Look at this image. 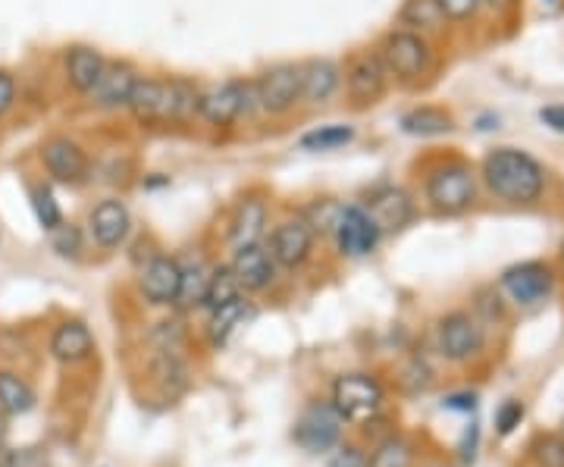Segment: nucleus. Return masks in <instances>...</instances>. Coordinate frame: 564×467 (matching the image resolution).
<instances>
[{
    "label": "nucleus",
    "instance_id": "obj_1",
    "mask_svg": "<svg viewBox=\"0 0 564 467\" xmlns=\"http://www.w3.org/2000/svg\"><path fill=\"white\" fill-rule=\"evenodd\" d=\"M480 180L505 204H536L545 192V166L521 148H492L480 163Z\"/></svg>",
    "mask_w": 564,
    "mask_h": 467
},
{
    "label": "nucleus",
    "instance_id": "obj_2",
    "mask_svg": "<svg viewBox=\"0 0 564 467\" xmlns=\"http://www.w3.org/2000/svg\"><path fill=\"white\" fill-rule=\"evenodd\" d=\"M477 170L462 158H445L423 180V202L440 217H458L477 202Z\"/></svg>",
    "mask_w": 564,
    "mask_h": 467
},
{
    "label": "nucleus",
    "instance_id": "obj_3",
    "mask_svg": "<svg viewBox=\"0 0 564 467\" xmlns=\"http://www.w3.org/2000/svg\"><path fill=\"white\" fill-rule=\"evenodd\" d=\"M254 79H220L202 85L198 120L210 129H232L236 122L258 117Z\"/></svg>",
    "mask_w": 564,
    "mask_h": 467
},
{
    "label": "nucleus",
    "instance_id": "obj_4",
    "mask_svg": "<svg viewBox=\"0 0 564 467\" xmlns=\"http://www.w3.org/2000/svg\"><path fill=\"white\" fill-rule=\"evenodd\" d=\"M377 57L383 61L389 79H395L399 85H421L436 61L430 39L402 25L386 32L383 41L377 44Z\"/></svg>",
    "mask_w": 564,
    "mask_h": 467
},
{
    "label": "nucleus",
    "instance_id": "obj_5",
    "mask_svg": "<svg viewBox=\"0 0 564 467\" xmlns=\"http://www.w3.org/2000/svg\"><path fill=\"white\" fill-rule=\"evenodd\" d=\"M251 79L261 117L280 120L302 104V63H273Z\"/></svg>",
    "mask_w": 564,
    "mask_h": 467
},
{
    "label": "nucleus",
    "instance_id": "obj_6",
    "mask_svg": "<svg viewBox=\"0 0 564 467\" xmlns=\"http://www.w3.org/2000/svg\"><path fill=\"white\" fill-rule=\"evenodd\" d=\"M343 91L351 110H370L383 101L389 91V73L377 51H361L345 63Z\"/></svg>",
    "mask_w": 564,
    "mask_h": 467
},
{
    "label": "nucleus",
    "instance_id": "obj_7",
    "mask_svg": "<svg viewBox=\"0 0 564 467\" xmlns=\"http://www.w3.org/2000/svg\"><path fill=\"white\" fill-rule=\"evenodd\" d=\"M329 236L339 248V254L351 258V261L370 258L383 242V229L377 226V220L370 217V210L364 204H343Z\"/></svg>",
    "mask_w": 564,
    "mask_h": 467
},
{
    "label": "nucleus",
    "instance_id": "obj_8",
    "mask_svg": "<svg viewBox=\"0 0 564 467\" xmlns=\"http://www.w3.org/2000/svg\"><path fill=\"white\" fill-rule=\"evenodd\" d=\"M383 387L370 373H345L333 383V405L345 421H373L383 411Z\"/></svg>",
    "mask_w": 564,
    "mask_h": 467
},
{
    "label": "nucleus",
    "instance_id": "obj_9",
    "mask_svg": "<svg viewBox=\"0 0 564 467\" xmlns=\"http://www.w3.org/2000/svg\"><path fill=\"white\" fill-rule=\"evenodd\" d=\"M314 242H317V232H314V226L307 224V217L299 210L295 217H285V220L273 226V232L267 239V251L273 254V261L282 270H299V267L311 261Z\"/></svg>",
    "mask_w": 564,
    "mask_h": 467
},
{
    "label": "nucleus",
    "instance_id": "obj_10",
    "mask_svg": "<svg viewBox=\"0 0 564 467\" xmlns=\"http://www.w3.org/2000/svg\"><path fill=\"white\" fill-rule=\"evenodd\" d=\"M41 163L47 170V176L61 185H85L91 180V161L88 151L69 135H51L41 144Z\"/></svg>",
    "mask_w": 564,
    "mask_h": 467
},
{
    "label": "nucleus",
    "instance_id": "obj_11",
    "mask_svg": "<svg viewBox=\"0 0 564 467\" xmlns=\"http://www.w3.org/2000/svg\"><path fill=\"white\" fill-rule=\"evenodd\" d=\"M345 417L336 411L333 402H314L302 411L299 424H295V443L311 452V455H321L339 443L343 436Z\"/></svg>",
    "mask_w": 564,
    "mask_h": 467
},
{
    "label": "nucleus",
    "instance_id": "obj_12",
    "mask_svg": "<svg viewBox=\"0 0 564 467\" xmlns=\"http://www.w3.org/2000/svg\"><path fill=\"white\" fill-rule=\"evenodd\" d=\"M502 292L518 307H536L543 305L545 298L555 289V273L552 267L540 264V261H524V264L508 267L502 273Z\"/></svg>",
    "mask_w": 564,
    "mask_h": 467
},
{
    "label": "nucleus",
    "instance_id": "obj_13",
    "mask_svg": "<svg viewBox=\"0 0 564 467\" xmlns=\"http://www.w3.org/2000/svg\"><path fill=\"white\" fill-rule=\"evenodd\" d=\"M486 346L484 324L467 314V311H455L440 321V351H443L448 361H470L477 358Z\"/></svg>",
    "mask_w": 564,
    "mask_h": 467
},
{
    "label": "nucleus",
    "instance_id": "obj_14",
    "mask_svg": "<svg viewBox=\"0 0 564 467\" xmlns=\"http://www.w3.org/2000/svg\"><path fill=\"white\" fill-rule=\"evenodd\" d=\"M88 239L104 248V251H117L129 242L132 236V210L120 198H104L88 210Z\"/></svg>",
    "mask_w": 564,
    "mask_h": 467
},
{
    "label": "nucleus",
    "instance_id": "obj_15",
    "mask_svg": "<svg viewBox=\"0 0 564 467\" xmlns=\"http://www.w3.org/2000/svg\"><path fill=\"white\" fill-rule=\"evenodd\" d=\"M364 207L370 210V217H373L377 226L383 229V236H389V232H402L404 226L414 220V214H417L411 192L402 188V185L392 183L377 185V188L367 195Z\"/></svg>",
    "mask_w": 564,
    "mask_h": 467
},
{
    "label": "nucleus",
    "instance_id": "obj_16",
    "mask_svg": "<svg viewBox=\"0 0 564 467\" xmlns=\"http://www.w3.org/2000/svg\"><path fill=\"white\" fill-rule=\"evenodd\" d=\"M182 264L170 254H154L139 273V292L148 305L170 307L180 298Z\"/></svg>",
    "mask_w": 564,
    "mask_h": 467
},
{
    "label": "nucleus",
    "instance_id": "obj_17",
    "mask_svg": "<svg viewBox=\"0 0 564 467\" xmlns=\"http://www.w3.org/2000/svg\"><path fill=\"white\" fill-rule=\"evenodd\" d=\"M139 76L141 73L129 61H107L101 79H98V85H95L85 98H88V104H91L95 110H104V113L126 110L129 95H132V85H135Z\"/></svg>",
    "mask_w": 564,
    "mask_h": 467
},
{
    "label": "nucleus",
    "instance_id": "obj_18",
    "mask_svg": "<svg viewBox=\"0 0 564 467\" xmlns=\"http://www.w3.org/2000/svg\"><path fill=\"white\" fill-rule=\"evenodd\" d=\"M267 224H270V204H267V198L258 195V192L245 195L242 202L236 204L232 220H229V251L263 242Z\"/></svg>",
    "mask_w": 564,
    "mask_h": 467
},
{
    "label": "nucleus",
    "instance_id": "obj_19",
    "mask_svg": "<svg viewBox=\"0 0 564 467\" xmlns=\"http://www.w3.org/2000/svg\"><path fill=\"white\" fill-rule=\"evenodd\" d=\"M343 91V63L333 57H311L302 63V104L323 107Z\"/></svg>",
    "mask_w": 564,
    "mask_h": 467
},
{
    "label": "nucleus",
    "instance_id": "obj_20",
    "mask_svg": "<svg viewBox=\"0 0 564 467\" xmlns=\"http://www.w3.org/2000/svg\"><path fill=\"white\" fill-rule=\"evenodd\" d=\"M232 273H236V280L242 285V292L248 295H254V292H263V289H270L273 280H276V261H273V254L267 251V245H248V248H239V251H232Z\"/></svg>",
    "mask_w": 564,
    "mask_h": 467
},
{
    "label": "nucleus",
    "instance_id": "obj_21",
    "mask_svg": "<svg viewBox=\"0 0 564 467\" xmlns=\"http://www.w3.org/2000/svg\"><path fill=\"white\" fill-rule=\"evenodd\" d=\"M126 113L141 126H166V76H139Z\"/></svg>",
    "mask_w": 564,
    "mask_h": 467
},
{
    "label": "nucleus",
    "instance_id": "obj_22",
    "mask_svg": "<svg viewBox=\"0 0 564 467\" xmlns=\"http://www.w3.org/2000/svg\"><path fill=\"white\" fill-rule=\"evenodd\" d=\"M104 66H107V57H104L98 47H91V44H73L63 54V76H66V85L76 95H82V98L98 85Z\"/></svg>",
    "mask_w": 564,
    "mask_h": 467
},
{
    "label": "nucleus",
    "instance_id": "obj_23",
    "mask_svg": "<svg viewBox=\"0 0 564 467\" xmlns=\"http://www.w3.org/2000/svg\"><path fill=\"white\" fill-rule=\"evenodd\" d=\"M202 85L188 76H166V126H188L198 120Z\"/></svg>",
    "mask_w": 564,
    "mask_h": 467
},
{
    "label": "nucleus",
    "instance_id": "obj_24",
    "mask_svg": "<svg viewBox=\"0 0 564 467\" xmlns=\"http://www.w3.org/2000/svg\"><path fill=\"white\" fill-rule=\"evenodd\" d=\"M95 351V336L82 321H63L51 336V355L63 365H79Z\"/></svg>",
    "mask_w": 564,
    "mask_h": 467
},
{
    "label": "nucleus",
    "instance_id": "obj_25",
    "mask_svg": "<svg viewBox=\"0 0 564 467\" xmlns=\"http://www.w3.org/2000/svg\"><path fill=\"white\" fill-rule=\"evenodd\" d=\"M452 129H455L452 113L443 110V107H430V104L414 107V110H408L402 117V132L411 135V139H440V135L452 132Z\"/></svg>",
    "mask_w": 564,
    "mask_h": 467
},
{
    "label": "nucleus",
    "instance_id": "obj_26",
    "mask_svg": "<svg viewBox=\"0 0 564 467\" xmlns=\"http://www.w3.org/2000/svg\"><path fill=\"white\" fill-rule=\"evenodd\" d=\"M254 314V307L251 302H245L242 298H236V302H229V305L217 307V311H210V321H207V339H210V346H226L229 343V336L245 326V321Z\"/></svg>",
    "mask_w": 564,
    "mask_h": 467
},
{
    "label": "nucleus",
    "instance_id": "obj_27",
    "mask_svg": "<svg viewBox=\"0 0 564 467\" xmlns=\"http://www.w3.org/2000/svg\"><path fill=\"white\" fill-rule=\"evenodd\" d=\"M443 22L445 17L436 0H404L402 10H399V25L411 29V32H421V35L443 29Z\"/></svg>",
    "mask_w": 564,
    "mask_h": 467
},
{
    "label": "nucleus",
    "instance_id": "obj_28",
    "mask_svg": "<svg viewBox=\"0 0 564 467\" xmlns=\"http://www.w3.org/2000/svg\"><path fill=\"white\" fill-rule=\"evenodd\" d=\"M210 270H214V267L204 264L202 258H195V261H185V264H182V283H180V298H176V305L180 307L204 305V292H207V283H210Z\"/></svg>",
    "mask_w": 564,
    "mask_h": 467
},
{
    "label": "nucleus",
    "instance_id": "obj_29",
    "mask_svg": "<svg viewBox=\"0 0 564 467\" xmlns=\"http://www.w3.org/2000/svg\"><path fill=\"white\" fill-rule=\"evenodd\" d=\"M0 408L7 414H29L35 408V389L13 370H0Z\"/></svg>",
    "mask_w": 564,
    "mask_h": 467
},
{
    "label": "nucleus",
    "instance_id": "obj_30",
    "mask_svg": "<svg viewBox=\"0 0 564 467\" xmlns=\"http://www.w3.org/2000/svg\"><path fill=\"white\" fill-rule=\"evenodd\" d=\"M242 285L236 280V273H232V267L223 264L214 267L210 270V283H207V292H204V305L207 311H217V307L229 305V302H236V298H242Z\"/></svg>",
    "mask_w": 564,
    "mask_h": 467
},
{
    "label": "nucleus",
    "instance_id": "obj_31",
    "mask_svg": "<svg viewBox=\"0 0 564 467\" xmlns=\"http://www.w3.org/2000/svg\"><path fill=\"white\" fill-rule=\"evenodd\" d=\"M355 126L348 122H329V126H317L311 132H304L299 144L304 151H336V148H345V144L355 142Z\"/></svg>",
    "mask_w": 564,
    "mask_h": 467
},
{
    "label": "nucleus",
    "instance_id": "obj_32",
    "mask_svg": "<svg viewBox=\"0 0 564 467\" xmlns=\"http://www.w3.org/2000/svg\"><path fill=\"white\" fill-rule=\"evenodd\" d=\"M364 467H414V446L402 436H389L373 448Z\"/></svg>",
    "mask_w": 564,
    "mask_h": 467
},
{
    "label": "nucleus",
    "instance_id": "obj_33",
    "mask_svg": "<svg viewBox=\"0 0 564 467\" xmlns=\"http://www.w3.org/2000/svg\"><path fill=\"white\" fill-rule=\"evenodd\" d=\"M32 210L39 217L41 229H47V232H54L63 224L61 204H57L54 192L47 185H32Z\"/></svg>",
    "mask_w": 564,
    "mask_h": 467
},
{
    "label": "nucleus",
    "instance_id": "obj_34",
    "mask_svg": "<svg viewBox=\"0 0 564 467\" xmlns=\"http://www.w3.org/2000/svg\"><path fill=\"white\" fill-rule=\"evenodd\" d=\"M51 245L61 258H79L82 245H85V232L76 224H66L63 220L54 232H51Z\"/></svg>",
    "mask_w": 564,
    "mask_h": 467
},
{
    "label": "nucleus",
    "instance_id": "obj_35",
    "mask_svg": "<svg viewBox=\"0 0 564 467\" xmlns=\"http://www.w3.org/2000/svg\"><path fill=\"white\" fill-rule=\"evenodd\" d=\"M533 458L540 467H564V439L562 436H540L533 443Z\"/></svg>",
    "mask_w": 564,
    "mask_h": 467
},
{
    "label": "nucleus",
    "instance_id": "obj_36",
    "mask_svg": "<svg viewBox=\"0 0 564 467\" xmlns=\"http://www.w3.org/2000/svg\"><path fill=\"white\" fill-rule=\"evenodd\" d=\"M0 467H51L44 448H7L0 455Z\"/></svg>",
    "mask_w": 564,
    "mask_h": 467
},
{
    "label": "nucleus",
    "instance_id": "obj_37",
    "mask_svg": "<svg viewBox=\"0 0 564 467\" xmlns=\"http://www.w3.org/2000/svg\"><path fill=\"white\" fill-rule=\"evenodd\" d=\"M440 10H443L445 20L452 22H467L474 20L480 10H484V0H436Z\"/></svg>",
    "mask_w": 564,
    "mask_h": 467
},
{
    "label": "nucleus",
    "instance_id": "obj_38",
    "mask_svg": "<svg viewBox=\"0 0 564 467\" xmlns=\"http://www.w3.org/2000/svg\"><path fill=\"white\" fill-rule=\"evenodd\" d=\"M521 421H524V405H521L518 399H508V402L496 411V430H499V436H511L514 430L521 427Z\"/></svg>",
    "mask_w": 564,
    "mask_h": 467
},
{
    "label": "nucleus",
    "instance_id": "obj_39",
    "mask_svg": "<svg viewBox=\"0 0 564 467\" xmlns=\"http://www.w3.org/2000/svg\"><path fill=\"white\" fill-rule=\"evenodd\" d=\"M17 104V76L10 69H0V120L13 110Z\"/></svg>",
    "mask_w": 564,
    "mask_h": 467
},
{
    "label": "nucleus",
    "instance_id": "obj_40",
    "mask_svg": "<svg viewBox=\"0 0 564 467\" xmlns=\"http://www.w3.org/2000/svg\"><path fill=\"white\" fill-rule=\"evenodd\" d=\"M367 465V458L361 455V448L355 446H339L333 455H329V461L326 467H364Z\"/></svg>",
    "mask_w": 564,
    "mask_h": 467
},
{
    "label": "nucleus",
    "instance_id": "obj_41",
    "mask_svg": "<svg viewBox=\"0 0 564 467\" xmlns=\"http://www.w3.org/2000/svg\"><path fill=\"white\" fill-rule=\"evenodd\" d=\"M540 120H543V126H549L552 132L564 135V104H549V107H543V110H540Z\"/></svg>",
    "mask_w": 564,
    "mask_h": 467
},
{
    "label": "nucleus",
    "instance_id": "obj_42",
    "mask_svg": "<svg viewBox=\"0 0 564 467\" xmlns=\"http://www.w3.org/2000/svg\"><path fill=\"white\" fill-rule=\"evenodd\" d=\"M448 411H464V414H470L474 408H477V395L474 392H455V395H448L443 402Z\"/></svg>",
    "mask_w": 564,
    "mask_h": 467
},
{
    "label": "nucleus",
    "instance_id": "obj_43",
    "mask_svg": "<svg viewBox=\"0 0 564 467\" xmlns=\"http://www.w3.org/2000/svg\"><path fill=\"white\" fill-rule=\"evenodd\" d=\"M508 0H484V7H492V10H502Z\"/></svg>",
    "mask_w": 564,
    "mask_h": 467
},
{
    "label": "nucleus",
    "instance_id": "obj_44",
    "mask_svg": "<svg viewBox=\"0 0 564 467\" xmlns=\"http://www.w3.org/2000/svg\"><path fill=\"white\" fill-rule=\"evenodd\" d=\"M562 261H564V242H562Z\"/></svg>",
    "mask_w": 564,
    "mask_h": 467
}]
</instances>
